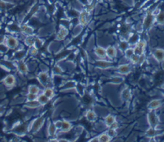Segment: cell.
<instances>
[{"label":"cell","mask_w":164,"mask_h":142,"mask_svg":"<svg viewBox=\"0 0 164 142\" xmlns=\"http://www.w3.org/2000/svg\"><path fill=\"white\" fill-rule=\"evenodd\" d=\"M161 106H162V101L160 99H153L148 104V108L149 111L150 110L155 111L156 110L158 109Z\"/></svg>","instance_id":"21"},{"label":"cell","mask_w":164,"mask_h":142,"mask_svg":"<svg viewBox=\"0 0 164 142\" xmlns=\"http://www.w3.org/2000/svg\"><path fill=\"white\" fill-rule=\"evenodd\" d=\"M72 129V123L66 118L62 119V125L60 130L59 131L62 133H67Z\"/></svg>","instance_id":"16"},{"label":"cell","mask_w":164,"mask_h":142,"mask_svg":"<svg viewBox=\"0 0 164 142\" xmlns=\"http://www.w3.org/2000/svg\"><path fill=\"white\" fill-rule=\"evenodd\" d=\"M36 78H37L42 88L45 87H51L50 83H54L49 72L39 71L36 74Z\"/></svg>","instance_id":"2"},{"label":"cell","mask_w":164,"mask_h":142,"mask_svg":"<svg viewBox=\"0 0 164 142\" xmlns=\"http://www.w3.org/2000/svg\"><path fill=\"white\" fill-rule=\"evenodd\" d=\"M15 62L17 73H19L23 75H26L29 72L28 65H27V62L26 60H19Z\"/></svg>","instance_id":"11"},{"label":"cell","mask_w":164,"mask_h":142,"mask_svg":"<svg viewBox=\"0 0 164 142\" xmlns=\"http://www.w3.org/2000/svg\"><path fill=\"white\" fill-rule=\"evenodd\" d=\"M109 127H111V128H113V129H115L117 130L119 127V123H118L117 121H115L113 123V124Z\"/></svg>","instance_id":"42"},{"label":"cell","mask_w":164,"mask_h":142,"mask_svg":"<svg viewBox=\"0 0 164 142\" xmlns=\"http://www.w3.org/2000/svg\"><path fill=\"white\" fill-rule=\"evenodd\" d=\"M84 28V27L81 26L78 23L76 25H75L73 27V28H72V37H78L80 35V33L82 32V31H83Z\"/></svg>","instance_id":"31"},{"label":"cell","mask_w":164,"mask_h":142,"mask_svg":"<svg viewBox=\"0 0 164 142\" xmlns=\"http://www.w3.org/2000/svg\"><path fill=\"white\" fill-rule=\"evenodd\" d=\"M42 92L50 99H53L55 96V90L53 87H45L42 88Z\"/></svg>","instance_id":"17"},{"label":"cell","mask_w":164,"mask_h":142,"mask_svg":"<svg viewBox=\"0 0 164 142\" xmlns=\"http://www.w3.org/2000/svg\"><path fill=\"white\" fill-rule=\"evenodd\" d=\"M152 57L158 63L164 62V49L162 47H156L152 51Z\"/></svg>","instance_id":"12"},{"label":"cell","mask_w":164,"mask_h":142,"mask_svg":"<svg viewBox=\"0 0 164 142\" xmlns=\"http://www.w3.org/2000/svg\"><path fill=\"white\" fill-rule=\"evenodd\" d=\"M35 41V35H26L25 39L23 42V44L25 46L30 47L32 46H34Z\"/></svg>","instance_id":"25"},{"label":"cell","mask_w":164,"mask_h":142,"mask_svg":"<svg viewBox=\"0 0 164 142\" xmlns=\"http://www.w3.org/2000/svg\"><path fill=\"white\" fill-rule=\"evenodd\" d=\"M94 62V65L96 67L100 69H106L113 67V62L112 60H107L106 59H97Z\"/></svg>","instance_id":"13"},{"label":"cell","mask_w":164,"mask_h":142,"mask_svg":"<svg viewBox=\"0 0 164 142\" xmlns=\"http://www.w3.org/2000/svg\"><path fill=\"white\" fill-rule=\"evenodd\" d=\"M37 96L38 95L37 94H34L30 92H26L25 94V99L26 101H34V100H37Z\"/></svg>","instance_id":"37"},{"label":"cell","mask_w":164,"mask_h":142,"mask_svg":"<svg viewBox=\"0 0 164 142\" xmlns=\"http://www.w3.org/2000/svg\"><path fill=\"white\" fill-rule=\"evenodd\" d=\"M88 141L90 142H99V138H98V136H94L92 138H90Z\"/></svg>","instance_id":"43"},{"label":"cell","mask_w":164,"mask_h":142,"mask_svg":"<svg viewBox=\"0 0 164 142\" xmlns=\"http://www.w3.org/2000/svg\"><path fill=\"white\" fill-rule=\"evenodd\" d=\"M121 98L124 101H128L132 98V91L129 88H124L121 92Z\"/></svg>","instance_id":"19"},{"label":"cell","mask_w":164,"mask_h":142,"mask_svg":"<svg viewBox=\"0 0 164 142\" xmlns=\"http://www.w3.org/2000/svg\"><path fill=\"white\" fill-rule=\"evenodd\" d=\"M103 1H108V0H103Z\"/></svg>","instance_id":"46"},{"label":"cell","mask_w":164,"mask_h":142,"mask_svg":"<svg viewBox=\"0 0 164 142\" xmlns=\"http://www.w3.org/2000/svg\"><path fill=\"white\" fill-rule=\"evenodd\" d=\"M159 130L156 129L155 127H149V129L145 132V135L149 138H154L158 134H159Z\"/></svg>","instance_id":"32"},{"label":"cell","mask_w":164,"mask_h":142,"mask_svg":"<svg viewBox=\"0 0 164 142\" xmlns=\"http://www.w3.org/2000/svg\"><path fill=\"white\" fill-rule=\"evenodd\" d=\"M116 121V118L114 115H113L112 114H108L106 115L103 119V122L105 123V124L106 125V126L108 127H110L113 123Z\"/></svg>","instance_id":"28"},{"label":"cell","mask_w":164,"mask_h":142,"mask_svg":"<svg viewBox=\"0 0 164 142\" xmlns=\"http://www.w3.org/2000/svg\"><path fill=\"white\" fill-rule=\"evenodd\" d=\"M54 126H55V127L57 128V129L58 131H60L61 127H62V120H60V119H57V120H54L53 122Z\"/></svg>","instance_id":"40"},{"label":"cell","mask_w":164,"mask_h":142,"mask_svg":"<svg viewBox=\"0 0 164 142\" xmlns=\"http://www.w3.org/2000/svg\"><path fill=\"white\" fill-rule=\"evenodd\" d=\"M97 136L99 142H109L112 140V139L106 134V131L101 132V133L99 134Z\"/></svg>","instance_id":"33"},{"label":"cell","mask_w":164,"mask_h":142,"mask_svg":"<svg viewBox=\"0 0 164 142\" xmlns=\"http://www.w3.org/2000/svg\"><path fill=\"white\" fill-rule=\"evenodd\" d=\"M105 49L106 58L109 60H112L117 57L118 53H119V50H118L116 46L112 45H108L105 47Z\"/></svg>","instance_id":"10"},{"label":"cell","mask_w":164,"mask_h":142,"mask_svg":"<svg viewBox=\"0 0 164 142\" xmlns=\"http://www.w3.org/2000/svg\"><path fill=\"white\" fill-rule=\"evenodd\" d=\"M27 92H30V93L38 95L41 92H42V90H41V88L39 87L38 85L32 84H30L29 86L27 87Z\"/></svg>","instance_id":"30"},{"label":"cell","mask_w":164,"mask_h":142,"mask_svg":"<svg viewBox=\"0 0 164 142\" xmlns=\"http://www.w3.org/2000/svg\"><path fill=\"white\" fill-rule=\"evenodd\" d=\"M130 47H131V46H130L129 42H127V40L123 39H121L119 42H118L117 45L118 50L122 52V53H123L126 49H127Z\"/></svg>","instance_id":"18"},{"label":"cell","mask_w":164,"mask_h":142,"mask_svg":"<svg viewBox=\"0 0 164 142\" xmlns=\"http://www.w3.org/2000/svg\"><path fill=\"white\" fill-rule=\"evenodd\" d=\"M155 23L158 25H164V9H160L155 15Z\"/></svg>","instance_id":"26"},{"label":"cell","mask_w":164,"mask_h":142,"mask_svg":"<svg viewBox=\"0 0 164 142\" xmlns=\"http://www.w3.org/2000/svg\"><path fill=\"white\" fill-rule=\"evenodd\" d=\"M86 119L89 122H94L97 120V114L96 112L92 110H88L87 111L85 115Z\"/></svg>","instance_id":"24"},{"label":"cell","mask_w":164,"mask_h":142,"mask_svg":"<svg viewBox=\"0 0 164 142\" xmlns=\"http://www.w3.org/2000/svg\"><path fill=\"white\" fill-rule=\"evenodd\" d=\"M141 39L139 34L138 33H132L130 34L128 38H127V42H129L130 46H133L136 43H137L140 39Z\"/></svg>","instance_id":"20"},{"label":"cell","mask_w":164,"mask_h":142,"mask_svg":"<svg viewBox=\"0 0 164 142\" xmlns=\"http://www.w3.org/2000/svg\"><path fill=\"white\" fill-rule=\"evenodd\" d=\"M37 101L42 106H44L45 105H48L50 102L51 99H50L47 96H45L42 92H41L39 94H38Z\"/></svg>","instance_id":"27"},{"label":"cell","mask_w":164,"mask_h":142,"mask_svg":"<svg viewBox=\"0 0 164 142\" xmlns=\"http://www.w3.org/2000/svg\"><path fill=\"white\" fill-rule=\"evenodd\" d=\"M5 44L10 49V50L15 51L19 46L20 42L14 35L9 33L5 35Z\"/></svg>","instance_id":"5"},{"label":"cell","mask_w":164,"mask_h":142,"mask_svg":"<svg viewBox=\"0 0 164 142\" xmlns=\"http://www.w3.org/2000/svg\"><path fill=\"white\" fill-rule=\"evenodd\" d=\"M116 71L120 75H127L132 72V65L129 63H121L117 66Z\"/></svg>","instance_id":"15"},{"label":"cell","mask_w":164,"mask_h":142,"mask_svg":"<svg viewBox=\"0 0 164 142\" xmlns=\"http://www.w3.org/2000/svg\"><path fill=\"white\" fill-rule=\"evenodd\" d=\"M28 55L30 56L31 57H35L39 54V49L35 46H32L28 47V49L27 50Z\"/></svg>","instance_id":"34"},{"label":"cell","mask_w":164,"mask_h":142,"mask_svg":"<svg viewBox=\"0 0 164 142\" xmlns=\"http://www.w3.org/2000/svg\"><path fill=\"white\" fill-rule=\"evenodd\" d=\"M110 81L114 84H121L124 81V78L121 75H117V76L112 77Z\"/></svg>","instance_id":"38"},{"label":"cell","mask_w":164,"mask_h":142,"mask_svg":"<svg viewBox=\"0 0 164 142\" xmlns=\"http://www.w3.org/2000/svg\"><path fill=\"white\" fill-rule=\"evenodd\" d=\"M93 53L97 59H107L105 47L102 45L95 46L93 48Z\"/></svg>","instance_id":"14"},{"label":"cell","mask_w":164,"mask_h":142,"mask_svg":"<svg viewBox=\"0 0 164 142\" xmlns=\"http://www.w3.org/2000/svg\"><path fill=\"white\" fill-rule=\"evenodd\" d=\"M24 104H25V106L26 108H28L31 110H37L42 107V106L40 105V103L39 102L37 99L34 100V101H26L24 102Z\"/></svg>","instance_id":"22"},{"label":"cell","mask_w":164,"mask_h":142,"mask_svg":"<svg viewBox=\"0 0 164 142\" xmlns=\"http://www.w3.org/2000/svg\"><path fill=\"white\" fill-rule=\"evenodd\" d=\"M2 84L6 88H12L17 83V76L14 74H8L3 78Z\"/></svg>","instance_id":"6"},{"label":"cell","mask_w":164,"mask_h":142,"mask_svg":"<svg viewBox=\"0 0 164 142\" xmlns=\"http://www.w3.org/2000/svg\"><path fill=\"white\" fill-rule=\"evenodd\" d=\"M12 131L15 135L18 136H24L29 132L28 124L21 122H17L15 124L13 125Z\"/></svg>","instance_id":"3"},{"label":"cell","mask_w":164,"mask_h":142,"mask_svg":"<svg viewBox=\"0 0 164 142\" xmlns=\"http://www.w3.org/2000/svg\"><path fill=\"white\" fill-rule=\"evenodd\" d=\"M39 68L40 69V71H45V72H49L50 69L48 67V66L45 64V63H41L39 65Z\"/></svg>","instance_id":"41"},{"label":"cell","mask_w":164,"mask_h":142,"mask_svg":"<svg viewBox=\"0 0 164 142\" xmlns=\"http://www.w3.org/2000/svg\"><path fill=\"white\" fill-rule=\"evenodd\" d=\"M139 56H140L134 53L132 56V57L129 59V62H130V63L132 64H134V65L138 64V62H139Z\"/></svg>","instance_id":"39"},{"label":"cell","mask_w":164,"mask_h":142,"mask_svg":"<svg viewBox=\"0 0 164 142\" xmlns=\"http://www.w3.org/2000/svg\"><path fill=\"white\" fill-rule=\"evenodd\" d=\"M147 45H148L147 41L143 39H140L137 43H136L133 46L135 54H137L139 56H142L145 54V51H146L147 48Z\"/></svg>","instance_id":"7"},{"label":"cell","mask_w":164,"mask_h":142,"mask_svg":"<svg viewBox=\"0 0 164 142\" xmlns=\"http://www.w3.org/2000/svg\"><path fill=\"white\" fill-rule=\"evenodd\" d=\"M148 123L151 127H156L158 126L160 119L155 111L150 110L147 115Z\"/></svg>","instance_id":"9"},{"label":"cell","mask_w":164,"mask_h":142,"mask_svg":"<svg viewBox=\"0 0 164 142\" xmlns=\"http://www.w3.org/2000/svg\"><path fill=\"white\" fill-rule=\"evenodd\" d=\"M77 83L72 80H69L66 81L62 85V88L65 90H70L72 89L76 88Z\"/></svg>","instance_id":"29"},{"label":"cell","mask_w":164,"mask_h":142,"mask_svg":"<svg viewBox=\"0 0 164 142\" xmlns=\"http://www.w3.org/2000/svg\"><path fill=\"white\" fill-rule=\"evenodd\" d=\"M106 134L108 135V136L110 137L112 140L115 139V137L117 136V129L111 128V127H108L107 130L105 131Z\"/></svg>","instance_id":"36"},{"label":"cell","mask_w":164,"mask_h":142,"mask_svg":"<svg viewBox=\"0 0 164 142\" xmlns=\"http://www.w3.org/2000/svg\"><path fill=\"white\" fill-rule=\"evenodd\" d=\"M5 111V107L3 105H0V115L3 114Z\"/></svg>","instance_id":"45"},{"label":"cell","mask_w":164,"mask_h":142,"mask_svg":"<svg viewBox=\"0 0 164 142\" xmlns=\"http://www.w3.org/2000/svg\"><path fill=\"white\" fill-rule=\"evenodd\" d=\"M142 26L144 29L145 30H149L153 28L155 24V16L152 13V12H148L143 17Z\"/></svg>","instance_id":"4"},{"label":"cell","mask_w":164,"mask_h":142,"mask_svg":"<svg viewBox=\"0 0 164 142\" xmlns=\"http://www.w3.org/2000/svg\"><path fill=\"white\" fill-rule=\"evenodd\" d=\"M51 72L53 75H55V76H60V75H62L63 74V72H64V70L63 69L62 66L60 64L57 63L52 67Z\"/></svg>","instance_id":"23"},{"label":"cell","mask_w":164,"mask_h":142,"mask_svg":"<svg viewBox=\"0 0 164 142\" xmlns=\"http://www.w3.org/2000/svg\"><path fill=\"white\" fill-rule=\"evenodd\" d=\"M45 122V119L43 116H39L33 119L28 124L29 132H32V134H36L37 132L42 130Z\"/></svg>","instance_id":"1"},{"label":"cell","mask_w":164,"mask_h":142,"mask_svg":"<svg viewBox=\"0 0 164 142\" xmlns=\"http://www.w3.org/2000/svg\"><path fill=\"white\" fill-rule=\"evenodd\" d=\"M5 35H0V44H5Z\"/></svg>","instance_id":"44"},{"label":"cell","mask_w":164,"mask_h":142,"mask_svg":"<svg viewBox=\"0 0 164 142\" xmlns=\"http://www.w3.org/2000/svg\"><path fill=\"white\" fill-rule=\"evenodd\" d=\"M91 21V13L86 11L85 9L80 12L78 17V24L83 27L87 26Z\"/></svg>","instance_id":"8"},{"label":"cell","mask_w":164,"mask_h":142,"mask_svg":"<svg viewBox=\"0 0 164 142\" xmlns=\"http://www.w3.org/2000/svg\"><path fill=\"white\" fill-rule=\"evenodd\" d=\"M134 50L133 47H130L127 48V49H126L124 52H123V55H124V57L129 61V59L132 57V56L134 54Z\"/></svg>","instance_id":"35"}]
</instances>
